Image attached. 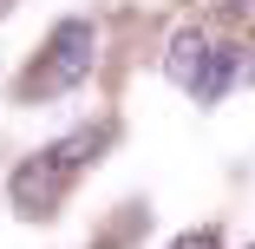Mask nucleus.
Segmentation results:
<instances>
[{"label": "nucleus", "instance_id": "f257e3e1", "mask_svg": "<svg viewBox=\"0 0 255 249\" xmlns=\"http://www.w3.org/2000/svg\"><path fill=\"white\" fill-rule=\"evenodd\" d=\"M92 66H98V26L72 13V20H59L53 33H46L39 59L20 72V98H59V92L85 85Z\"/></svg>", "mask_w": 255, "mask_h": 249}, {"label": "nucleus", "instance_id": "f03ea898", "mask_svg": "<svg viewBox=\"0 0 255 249\" xmlns=\"http://www.w3.org/2000/svg\"><path fill=\"white\" fill-rule=\"evenodd\" d=\"M7 197H13V210H20V217H53V210H59V197H66V177L33 151L26 164H13Z\"/></svg>", "mask_w": 255, "mask_h": 249}, {"label": "nucleus", "instance_id": "7ed1b4c3", "mask_svg": "<svg viewBox=\"0 0 255 249\" xmlns=\"http://www.w3.org/2000/svg\"><path fill=\"white\" fill-rule=\"evenodd\" d=\"M105 144H112V125H79V131L53 138V144H46L39 158H46V164H53V171H59V177L72 184V177H79V171H85V164H92L98 151H105Z\"/></svg>", "mask_w": 255, "mask_h": 249}, {"label": "nucleus", "instance_id": "20e7f679", "mask_svg": "<svg viewBox=\"0 0 255 249\" xmlns=\"http://www.w3.org/2000/svg\"><path fill=\"white\" fill-rule=\"evenodd\" d=\"M210 59H216L210 33H203V26H177V33H170V53H164V72H170L183 92H196V79L210 72Z\"/></svg>", "mask_w": 255, "mask_h": 249}, {"label": "nucleus", "instance_id": "39448f33", "mask_svg": "<svg viewBox=\"0 0 255 249\" xmlns=\"http://www.w3.org/2000/svg\"><path fill=\"white\" fill-rule=\"evenodd\" d=\"M242 79H255V53H249V46H216L210 72L196 79V105H216V98L229 85H242Z\"/></svg>", "mask_w": 255, "mask_h": 249}, {"label": "nucleus", "instance_id": "423d86ee", "mask_svg": "<svg viewBox=\"0 0 255 249\" xmlns=\"http://www.w3.org/2000/svg\"><path fill=\"white\" fill-rule=\"evenodd\" d=\"M170 249H223V236H216L210 223H203V230H183V236H177Z\"/></svg>", "mask_w": 255, "mask_h": 249}]
</instances>
